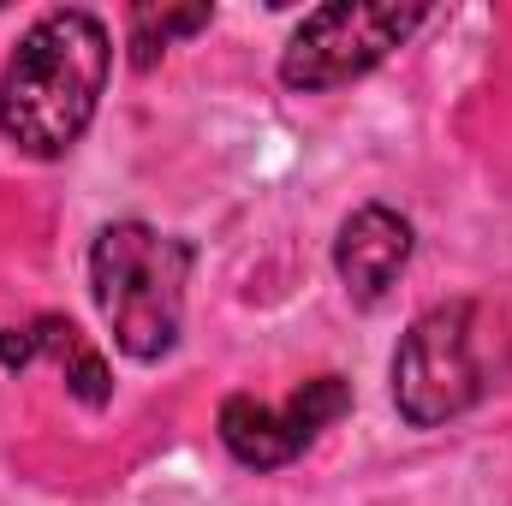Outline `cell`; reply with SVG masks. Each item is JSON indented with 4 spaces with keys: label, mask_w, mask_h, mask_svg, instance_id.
Here are the masks:
<instances>
[{
    "label": "cell",
    "mask_w": 512,
    "mask_h": 506,
    "mask_svg": "<svg viewBox=\"0 0 512 506\" xmlns=\"http://www.w3.org/2000/svg\"><path fill=\"white\" fill-rule=\"evenodd\" d=\"M108 60L114 48H108L102 18L48 12L42 24L24 30V42L12 48L0 72V131L36 161L66 155L96 120Z\"/></svg>",
    "instance_id": "cell-1"
},
{
    "label": "cell",
    "mask_w": 512,
    "mask_h": 506,
    "mask_svg": "<svg viewBox=\"0 0 512 506\" xmlns=\"http://www.w3.org/2000/svg\"><path fill=\"white\" fill-rule=\"evenodd\" d=\"M185 274H191V251L143 221H120L96 239L90 251V286L96 304L114 328V346L155 364L179 346V322H185Z\"/></svg>",
    "instance_id": "cell-2"
},
{
    "label": "cell",
    "mask_w": 512,
    "mask_h": 506,
    "mask_svg": "<svg viewBox=\"0 0 512 506\" xmlns=\"http://www.w3.org/2000/svg\"><path fill=\"white\" fill-rule=\"evenodd\" d=\"M489 393V322L483 304L459 298L411 322L393 352V405L411 429H441Z\"/></svg>",
    "instance_id": "cell-3"
},
{
    "label": "cell",
    "mask_w": 512,
    "mask_h": 506,
    "mask_svg": "<svg viewBox=\"0 0 512 506\" xmlns=\"http://www.w3.org/2000/svg\"><path fill=\"white\" fill-rule=\"evenodd\" d=\"M429 18V6H399V0H334L316 6L286 54H280V78L292 90H340L352 78H364L370 66H382L387 54Z\"/></svg>",
    "instance_id": "cell-4"
},
{
    "label": "cell",
    "mask_w": 512,
    "mask_h": 506,
    "mask_svg": "<svg viewBox=\"0 0 512 506\" xmlns=\"http://www.w3.org/2000/svg\"><path fill=\"white\" fill-rule=\"evenodd\" d=\"M405 262H411V221L405 215H393L387 203H364L358 215H346V227L334 239V268L358 304H382L387 286L405 274Z\"/></svg>",
    "instance_id": "cell-5"
},
{
    "label": "cell",
    "mask_w": 512,
    "mask_h": 506,
    "mask_svg": "<svg viewBox=\"0 0 512 506\" xmlns=\"http://www.w3.org/2000/svg\"><path fill=\"white\" fill-rule=\"evenodd\" d=\"M221 441H227V453L239 459V465H251V471H274V465H292L310 441L298 435V423H292V411L280 405H262L251 393H233L227 405H221Z\"/></svg>",
    "instance_id": "cell-6"
},
{
    "label": "cell",
    "mask_w": 512,
    "mask_h": 506,
    "mask_svg": "<svg viewBox=\"0 0 512 506\" xmlns=\"http://www.w3.org/2000/svg\"><path fill=\"white\" fill-rule=\"evenodd\" d=\"M209 6H137L131 12V60L137 66H155V54L179 36H197L209 30Z\"/></svg>",
    "instance_id": "cell-7"
},
{
    "label": "cell",
    "mask_w": 512,
    "mask_h": 506,
    "mask_svg": "<svg viewBox=\"0 0 512 506\" xmlns=\"http://www.w3.org/2000/svg\"><path fill=\"white\" fill-rule=\"evenodd\" d=\"M42 352H36V328H0V364L6 370H24V364H36Z\"/></svg>",
    "instance_id": "cell-8"
}]
</instances>
